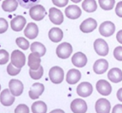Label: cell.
I'll return each mask as SVG.
<instances>
[{"label": "cell", "mask_w": 122, "mask_h": 113, "mask_svg": "<svg viewBox=\"0 0 122 113\" xmlns=\"http://www.w3.org/2000/svg\"><path fill=\"white\" fill-rule=\"evenodd\" d=\"M95 110L97 113H108L111 110L110 102L107 99H99L96 102Z\"/></svg>", "instance_id": "4fadbf2b"}, {"label": "cell", "mask_w": 122, "mask_h": 113, "mask_svg": "<svg viewBox=\"0 0 122 113\" xmlns=\"http://www.w3.org/2000/svg\"><path fill=\"white\" fill-rule=\"evenodd\" d=\"M0 102L3 105L10 106L15 102V96L11 94L10 89H5L0 94Z\"/></svg>", "instance_id": "5bb4252c"}, {"label": "cell", "mask_w": 122, "mask_h": 113, "mask_svg": "<svg viewBox=\"0 0 122 113\" xmlns=\"http://www.w3.org/2000/svg\"><path fill=\"white\" fill-rule=\"evenodd\" d=\"M96 88L98 93L104 96L109 95L110 93L112 92V87H111L110 83L108 81L103 80V79L98 81L96 84Z\"/></svg>", "instance_id": "30bf717a"}, {"label": "cell", "mask_w": 122, "mask_h": 113, "mask_svg": "<svg viewBox=\"0 0 122 113\" xmlns=\"http://www.w3.org/2000/svg\"><path fill=\"white\" fill-rule=\"evenodd\" d=\"M49 17L51 21L55 25H61L63 22V14L56 8H51L49 11Z\"/></svg>", "instance_id": "8fae6325"}, {"label": "cell", "mask_w": 122, "mask_h": 113, "mask_svg": "<svg viewBox=\"0 0 122 113\" xmlns=\"http://www.w3.org/2000/svg\"><path fill=\"white\" fill-rule=\"evenodd\" d=\"M92 92H93V87L91 83L87 82H83L77 87V94L83 98L90 96Z\"/></svg>", "instance_id": "9c48e42d"}, {"label": "cell", "mask_w": 122, "mask_h": 113, "mask_svg": "<svg viewBox=\"0 0 122 113\" xmlns=\"http://www.w3.org/2000/svg\"><path fill=\"white\" fill-rule=\"evenodd\" d=\"M81 78V73L79 70L76 69H71L67 71L66 80L67 83L69 84H76Z\"/></svg>", "instance_id": "7402d4cb"}, {"label": "cell", "mask_w": 122, "mask_h": 113, "mask_svg": "<svg viewBox=\"0 0 122 113\" xmlns=\"http://www.w3.org/2000/svg\"><path fill=\"white\" fill-rule=\"evenodd\" d=\"M11 63L15 66L18 68H22L26 64V56L20 50H14L11 54Z\"/></svg>", "instance_id": "3957f363"}, {"label": "cell", "mask_w": 122, "mask_h": 113, "mask_svg": "<svg viewBox=\"0 0 122 113\" xmlns=\"http://www.w3.org/2000/svg\"><path fill=\"white\" fill-rule=\"evenodd\" d=\"M0 1H1V0H0Z\"/></svg>", "instance_id": "bcb514c9"}, {"label": "cell", "mask_w": 122, "mask_h": 113, "mask_svg": "<svg viewBox=\"0 0 122 113\" xmlns=\"http://www.w3.org/2000/svg\"><path fill=\"white\" fill-rule=\"evenodd\" d=\"M73 52V47L68 42H62L56 48V55L61 59H67Z\"/></svg>", "instance_id": "277c9868"}, {"label": "cell", "mask_w": 122, "mask_h": 113, "mask_svg": "<svg viewBox=\"0 0 122 113\" xmlns=\"http://www.w3.org/2000/svg\"><path fill=\"white\" fill-rule=\"evenodd\" d=\"M49 77L53 83H61L64 78V71L62 68L59 66H53L49 71Z\"/></svg>", "instance_id": "7a4b0ae2"}, {"label": "cell", "mask_w": 122, "mask_h": 113, "mask_svg": "<svg viewBox=\"0 0 122 113\" xmlns=\"http://www.w3.org/2000/svg\"><path fill=\"white\" fill-rule=\"evenodd\" d=\"M15 113H19V112L28 113L29 112V108L26 106V105H24V104H20V105H19L15 109Z\"/></svg>", "instance_id": "8d00e7d4"}, {"label": "cell", "mask_w": 122, "mask_h": 113, "mask_svg": "<svg viewBox=\"0 0 122 113\" xmlns=\"http://www.w3.org/2000/svg\"><path fill=\"white\" fill-rule=\"evenodd\" d=\"M81 14V9L77 5H69L65 9V14L67 15V17L69 19H72V20H75V19L79 18Z\"/></svg>", "instance_id": "ffe728a7"}, {"label": "cell", "mask_w": 122, "mask_h": 113, "mask_svg": "<svg viewBox=\"0 0 122 113\" xmlns=\"http://www.w3.org/2000/svg\"><path fill=\"white\" fill-rule=\"evenodd\" d=\"M24 34L26 36V38H27L29 39L36 38L38 37V34H39V27L35 23H28L24 31Z\"/></svg>", "instance_id": "d6986e66"}, {"label": "cell", "mask_w": 122, "mask_h": 113, "mask_svg": "<svg viewBox=\"0 0 122 113\" xmlns=\"http://www.w3.org/2000/svg\"><path fill=\"white\" fill-rule=\"evenodd\" d=\"M82 8L86 12L92 13L97 10V4L95 0H84V2L82 3Z\"/></svg>", "instance_id": "484cf974"}, {"label": "cell", "mask_w": 122, "mask_h": 113, "mask_svg": "<svg viewBox=\"0 0 122 113\" xmlns=\"http://www.w3.org/2000/svg\"><path fill=\"white\" fill-rule=\"evenodd\" d=\"M71 1L73 3H74V4H78V3H79L80 1H81V0H71Z\"/></svg>", "instance_id": "ee69618b"}, {"label": "cell", "mask_w": 122, "mask_h": 113, "mask_svg": "<svg viewBox=\"0 0 122 113\" xmlns=\"http://www.w3.org/2000/svg\"><path fill=\"white\" fill-rule=\"evenodd\" d=\"M115 14H117L119 17L122 18V1L119 2L118 4H117V5H116V7H115Z\"/></svg>", "instance_id": "f35d334b"}, {"label": "cell", "mask_w": 122, "mask_h": 113, "mask_svg": "<svg viewBox=\"0 0 122 113\" xmlns=\"http://www.w3.org/2000/svg\"><path fill=\"white\" fill-rule=\"evenodd\" d=\"M20 69L21 68H18V67L15 66L12 63H10L7 66V72L10 76H16V75H18L20 73Z\"/></svg>", "instance_id": "d6a6232c"}, {"label": "cell", "mask_w": 122, "mask_h": 113, "mask_svg": "<svg viewBox=\"0 0 122 113\" xmlns=\"http://www.w3.org/2000/svg\"><path fill=\"white\" fill-rule=\"evenodd\" d=\"M18 4L17 0H4L2 4V9L6 12H14L16 10Z\"/></svg>", "instance_id": "d4e9b609"}, {"label": "cell", "mask_w": 122, "mask_h": 113, "mask_svg": "<svg viewBox=\"0 0 122 113\" xmlns=\"http://www.w3.org/2000/svg\"><path fill=\"white\" fill-rule=\"evenodd\" d=\"M97 26V23L96 20H94L93 18H88L80 24L79 29L85 33H89L95 30Z\"/></svg>", "instance_id": "7c38bea8"}, {"label": "cell", "mask_w": 122, "mask_h": 113, "mask_svg": "<svg viewBox=\"0 0 122 113\" xmlns=\"http://www.w3.org/2000/svg\"><path fill=\"white\" fill-rule=\"evenodd\" d=\"M71 111L75 113H85L87 111L86 102L82 99H75L71 103Z\"/></svg>", "instance_id": "52a82bcc"}, {"label": "cell", "mask_w": 122, "mask_h": 113, "mask_svg": "<svg viewBox=\"0 0 122 113\" xmlns=\"http://www.w3.org/2000/svg\"><path fill=\"white\" fill-rule=\"evenodd\" d=\"M51 112H64L62 110H53Z\"/></svg>", "instance_id": "7bdbcfd3"}, {"label": "cell", "mask_w": 122, "mask_h": 113, "mask_svg": "<svg viewBox=\"0 0 122 113\" xmlns=\"http://www.w3.org/2000/svg\"><path fill=\"white\" fill-rule=\"evenodd\" d=\"M52 3L57 7H65L68 3V0H52Z\"/></svg>", "instance_id": "74e56055"}, {"label": "cell", "mask_w": 122, "mask_h": 113, "mask_svg": "<svg viewBox=\"0 0 122 113\" xmlns=\"http://www.w3.org/2000/svg\"><path fill=\"white\" fill-rule=\"evenodd\" d=\"M15 42H16V45L20 48L23 50H26L27 48H29V42L28 41L26 40L24 38H17L16 40H15Z\"/></svg>", "instance_id": "1f68e13d"}, {"label": "cell", "mask_w": 122, "mask_h": 113, "mask_svg": "<svg viewBox=\"0 0 122 113\" xmlns=\"http://www.w3.org/2000/svg\"><path fill=\"white\" fill-rule=\"evenodd\" d=\"M31 51L32 52H37L39 53V55L41 57L44 56L46 53V48L44 46V44H42L39 42H34L31 44Z\"/></svg>", "instance_id": "83f0119b"}, {"label": "cell", "mask_w": 122, "mask_h": 113, "mask_svg": "<svg viewBox=\"0 0 122 113\" xmlns=\"http://www.w3.org/2000/svg\"><path fill=\"white\" fill-rule=\"evenodd\" d=\"M98 3L103 10H111L114 7L115 0H98Z\"/></svg>", "instance_id": "f1b7e54d"}, {"label": "cell", "mask_w": 122, "mask_h": 113, "mask_svg": "<svg viewBox=\"0 0 122 113\" xmlns=\"http://www.w3.org/2000/svg\"><path fill=\"white\" fill-rule=\"evenodd\" d=\"M26 20L25 17L21 15L16 16L11 20V22H10L11 29L15 32H20L24 28V26H26Z\"/></svg>", "instance_id": "9a60e30c"}, {"label": "cell", "mask_w": 122, "mask_h": 113, "mask_svg": "<svg viewBox=\"0 0 122 113\" xmlns=\"http://www.w3.org/2000/svg\"><path fill=\"white\" fill-rule=\"evenodd\" d=\"M108 68V63L104 59L97 60L93 65V71L97 74H103L105 71H107Z\"/></svg>", "instance_id": "44dd1931"}, {"label": "cell", "mask_w": 122, "mask_h": 113, "mask_svg": "<svg viewBox=\"0 0 122 113\" xmlns=\"http://www.w3.org/2000/svg\"><path fill=\"white\" fill-rule=\"evenodd\" d=\"M29 14H30L31 18L37 21L43 20L46 15V10L45 7L40 5V4H36L32 8H30L29 10Z\"/></svg>", "instance_id": "6da1fadb"}, {"label": "cell", "mask_w": 122, "mask_h": 113, "mask_svg": "<svg viewBox=\"0 0 122 113\" xmlns=\"http://www.w3.org/2000/svg\"><path fill=\"white\" fill-rule=\"evenodd\" d=\"M72 63L76 67H84L87 64V57L81 52H77L72 57Z\"/></svg>", "instance_id": "e0dca14e"}, {"label": "cell", "mask_w": 122, "mask_h": 113, "mask_svg": "<svg viewBox=\"0 0 122 113\" xmlns=\"http://www.w3.org/2000/svg\"><path fill=\"white\" fill-rule=\"evenodd\" d=\"M33 113H45L47 111V105L44 101H36L32 105Z\"/></svg>", "instance_id": "4316f807"}, {"label": "cell", "mask_w": 122, "mask_h": 113, "mask_svg": "<svg viewBox=\"0 0 122 113\" xmlns=\"http://www.w3.org/2000/svg\"><path fill=\"white\" fill-rule=\"evenodd\" d=\"M116 38H117V41H118L120 43H121V44H122V30L119 31V32H117Z\"/></svg>", "instance_id": "60d3db41"}, {"label": "cell", "mask_w": 122, "mask_h": 113, "mask_svg": "<svg viewBox=\"0 0 122 113\" xmlns=\"http://www.w3.org/2000/svg\"><path fill=\"white\" fill-rule=\"evenodd\" d=\"M44 74V68L42 66H39V69L37 70H33V69H30L29 70V75L30 77H32L34 80H38V79H40L42 77Z\"/></svg>", "instance_id": "4dcf8cb0"}, {"label": "cell", "mask_w": 122, "mask_h": 113, "mask_svg": "<svg viewBox=\"0 0 122 113\" xmlns=\"http://www.w3.org/2000/svg\"><path fill=\"white\" fill-rule=\"evenodd\" d=\"M114 31H115V26L111 21H104L99 26L100 34L106 38L112 36L114 33Z\"/></svg>", "instance_id": "8992f818"}, {"label": "cell", "mask_w": 122, "mask_h": 113, "mask_svg": "<svg viewBox=\"0 0 122 113\" xmlns=\"http://www.w3.org/2000/svg\"><path fill=\"white\" fill-rule=\"evenodd\" d=\"M108 78L114 83H118L122 81V71L119 68H112L108 72Z\"/></svg>", "instance_id": "603a6c76"}, {"label": "cell", "mask_w": 122, "mask_h": 113, "mask_svg": "<svg viewBox=\"0 0 122 113\" xmlns=\"http://www.w3.org/2000/svg\"><path fill=\"white\" fill-rule=\"evenodd\" d=\"M40 57L41 56L39 55V54L37 52H32L30 55H29L27 65H28V66L30 67V69L37 70V69L39 68L40 63H41Z\"/></svg>", "instance_id": "ac0fdd59"}, {"label": "cell", "mask_w": 122, "mask_h": 113, "mask_svg": "<svg viewBox=\"0 0 122 113\" xmlns=\"http://www.w3.org/2000/svg\"><path fill=\"white\" fill-rule=\"evenodd\" d=\"M10 90L14 96H20L23 92V83L17 79H11L9 83Z\"/></svg>", "instance_id": "ba28073f"}, {"label": "cell", "mask_w": 122, "mask_h": 113, "mask_svg": "<svg viewBox=\"0 0 122 113\" xmlns=\"http://www.w3.org/2000/svg\"><path fill=\"white\" fill-rule=\"evenodd\" d=\"M9 53L4 49H0V65H5L9 61Z\"/></svg>", "instance_id": "836d02e7"}, {"label": "cell", "mask_w": 122, "mask_h": 113, "mask_svg": "<svg viewBox=\"0 0 122 113\" xmlns=\"http://www.w3.org/2000/svg\"><path fill=\"white\" fill-rule=\"evenodd\" d=\"M113 112L114 113H118V112H122V105L120 104H118L116 105L113 108Z\"/></svg>", "instance_id": "ab89813d"}, {"label": "cell", "mask_w": 122, "mask_h": 113, "mask_svg": "<svg viewBox=\"0 0 122 113\" xmlns=\"http://www.w3.org/2000/svg\"><path fill=\"white\" fill-rule=\"evenodd\" d=\"M49 38L53 42H59L63 38V32L58 27H53L49 32Z\"/></svg>", "instance_id": "cb8c5ba5"}, {"label": "cell", "mask_w": 122, "mask_h": 113, "mask_svg": "<svg viewBox=\"0 0 122 113\" xmlns=\"http://www.w3.org/2000/svg\"><path fill=\"white\" fill-rule=\"evenodd\" d=\"M114 56L117 61H122V47H116L114 50Z\"/></svg>", "instance_id": "d590c367"}, {"label": "cell", "mask_w": 122, "mask_h": 113, "mask_svg": "<svg viewBox=\"0 0 122 113\" xmlns=\"http://www.w3.org/2000/svg\"><path fill=\"white\" fill-rule=\"evenodd\" d=\"M117 98H118L119 100L122 102V88L119 89L118 92H117Z\"/></svg>", "instance_id": "b9f144b4"}, {"label": "cell", "mask_w": 122, "mask_h": 113, "mask_svg": "<svg viewBox=\"0 0 122 113\" xmlns=\"http://www.w3.org/2000/svg\"><path fill=\"white\" fill-rule=\"evenodd\" d=\"M94 49L97 55L106 56L108 54V45L105 40L98 38L94 42Z\"/></svg>", "instance_id": "5b68a950"}, {"label": "cell", "mask_w": 122, "mask_h": 113, "mask_svg": "<svg viewBox=\"0 0 122 113\" xmlns=\"http://www.w3.org/2000/svg\"><path fill=\"white\" fill-rule=\"evenodd\" d=\"M0 90H1V85H0Z\"/></svg>", "instance_id": "f6af8a7d"}, {"label": "cell", "mask_w": 122, "mask_h": 113, "mask_svg": "<svg viewBox=\"0 0 122 113\" xmlns=\"http://www.w3.org/2000/svg\"><path fill=\"white\" fill-rule=\"evenodd\" d=\"M20 6L25 9H30L33 6L39 4L40 0H17Z\"/></svg>", "instance_id": "f546056e"}, {"label": "cell", "mask_w": 122, "mask_h": 113, "mask_svg": "<svg viewBox=\"0 0 122 113\" xmlns=\"http://www.w3.org/2000/svg\"><path fill=\"white\" fill-rule=\"evenodd\" d=\"M44 91H45V86L42 83H35L29 90V97L32 99H39V97L43 94Z\"/></svg>", "instance_id": "2e32d148"}, {"label": "cell", "mask_w": 122, "mask_h": 113, "mask_svg": "<svg viewBox=\"0 0 122 113\" xmlns=\"http://www.w3.org/2000/svg\"><path fill=\"white\" fill-rule=\"evenodd\" d=\"M9 24L7 22V20L4 18H0V34L4 33L8 30Z\"/></svg>", "instance_id": "e575fe53"}]
</instances>
